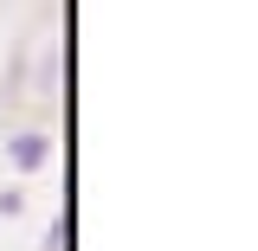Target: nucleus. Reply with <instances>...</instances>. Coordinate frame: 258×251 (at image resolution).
Segmentation results:
<instances>
[{"instance_id": "nucleus-1", "label": "nucleus", "mask_w": 258, "mask_h": 251, "mask_svg": "<svg viewBox=\"0 0 258 251\" xmlns=\"http://www.w3.org/2000/svg\"><path fill=\"white\" fill-rule=\"evenodd\" d=\"M7 161H13L20 174H39V168L52 161V135H45V129H20V135H7Z\"/></svg>"}, {"instance_id": "nucleus-3", "label": "nucleus", "mask_w": 258, "mask_h": 251, "mask_svg": "<svg viewBox=\"0 0 258 251\" xmlns=\"http://www.w3.org/2000/svg\"><path fill=\"white\" fill-rule=\"evenodd\" d=\"M45 251H64V225H52V232H45Z\"/></svg>"}, {"instance_id": "nucleus-2", "label": "nucleus", "mask_w": 258, "mask_h": 251, "mask_svg": "<svg viewBox=\"0 0 258 251\" xmlns=\"http://www.w3.org/2000/svg\"><path fill=\"white\" fill-rule=\"evenodd\" d=\"M20 206H26V200H20V187H7V193H0V213H7V219H20Z\"/></svg>"}]
</instances>
